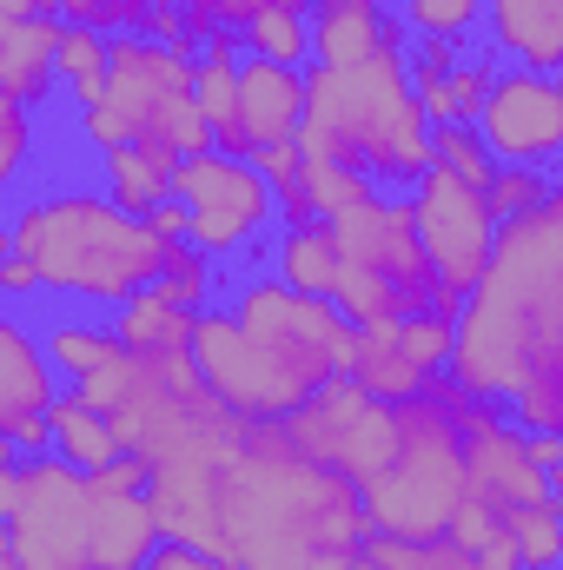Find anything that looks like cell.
<instances>
[{
    "mask_svg": "<svg viewBox=\"0 0 563 570\" xmlns=\"http://www.w3.org/2000/svg\"><path fill=\"white\" fill-rule=\"evenodd\" d=\"M358 325L279 273H239L219 305L199 312L192 358L213 399L246 425H292L325 385L352 372Z\"/></svg>",
    "mask_w": 563,
    "mask_h": 570,
    "instance_id": "obj_1",
    "label": "cell"
},
{
    "mask_svg": "<svg viewBox=\"0 0 563 570\" xmlns=\"http://www.w3.org/2000/svg\"><path fill=\"white\" fill-rule=\"evenodd\" d=\"M372 518L352 478L298 451L285 425H253L213 478L206 551L233 570H318L325 558L365 551Z\"/></svg>",
    "mask_w": 563,
    "mask_h": 570,
    "instance_id": "obj_2",
    "label": "cell"
},
{
    "mask_svg": "<svg viewBox=\"0 0 563 570\" xmlns=\"http://www.w3.org/2000/svg\"><path fill=\"white\" fill-rule=\"evenodd\" d=\"M7 253L33 266L40 298H67L80 312H120L159 285L172 239L152 233V219L127 213L107 186H20L7 213Z\"/></svg>",
    "mask_w": 563,
    "mask_h": 570,
    "instance_id": "obj_3",
    "label": "cell"
},
{
    "mask_svg": "<svg viewBox=\"0 0 563 570\" xmlns=\"http://www.w3.org/2000/svg\"><path fill=\"white\" fill-rule=\"evenodd\" d=\"M563 345V186L524 219L497 233V253L457 318V358L451 379L471 399H497L517 385V372Z\"/></svg>",
    "mask_w": 563,
    "mask_h": 570,
    "instance_id": "obj_4",
    "label": "cell"
},
{
    "mask_svg": "<svg viewBox=\"0 0 563 570\" xmlns=\"http://www.w3.org/2000/svg\"><path fill=\"white\" fill-rule=\"evenodd\" d=\"M298 153L352 166L378 193H418L424 173L437 166V127L412 80V40H392L365 60L312 67Z\"/></svg>",
    "mask_w": 563,
    "mask_h": 570,
    "instance_id": "obj_5",
    "label": "cell"
},
{
    "mask_svg": "<svg viewBox=\"0 0 563 570\" xmlns=\"http://www.w3.org/2000/svg\"><path fill=\"white\" fill-rule=\"evenodd\" d=\"M471 392L444 372L431 379V392L398 405V451L392 464L358 491L372 538H398V544H437L451 538L464 498H471V438H464V405Z\"/></svg>",
    "mask_w": 563,
    "mask_h": 570,
    "instance_id": "obj_6",
    "label": "cell"
},
{
    "mask_svg": "<svg viewBox=\"0 0 563 570\" xmlns=\"http://www.w3.org/2000/svg\"><path fill=\"white\" fill-rule=\"evenodd\" d=\"M338 239V292L332 305L352 325H405L418 312H437V266L418 233L412 193H372L352 213L325 219Z\"/></svg>",
    "mask_w": 563,
    "mask_h": 570,
    "instance_id": "obj_7",
    "label": "cell"
},
{
    "mask_svg": "<svg viewBox=\"0 0 563 570\" xmlns=\"http://www.w3.org/2000/svg\"><path fill=\"white\" fill-rule=\"evenodd\" d=\"M0 551L27 570H93V471L0 451Z\"/></svg>",
    "mask_w": 563,
    "mask_h": 570,
    "instance_id": "obj_8",
    "label": "cell"
},
{
    "mask_svg": "<svg viewBox=\"0 0 563 570\" xmlns=\"http://www.w3.org/2000/svg\"><path fill=\"white\" fill-rule=\"evenodd\" d=\"M172 199H179L186 219H192V246L213 253L233 279H239V273H266L273 239H279L285 226H279V193H273V179H266L253 159L206 146V153L179 159Z\"/></svg>",
    "mask_w": 563,
    "mask_h": 570,
    "instance_id": "obj_9",
    "label": "cell"
},
{
    "mask_svg": "<svg viewBox=\"0 0 563 570\" xmlns=\"http://www.w3.org/2000/svg\"><path fill=\"white\" fill-rule=\"evenodd\" d=\"M100 107L127 127V146H152L166 159H192L213 146V120L199 114V94H192V47L120 33Z\"/></svg>",
    "mask_w": 563,
    "mask_h": 570,
    "instance_id": "obj_10",
    "label": "cell"
},
{
    "mask_svg": "<svg viewBox=\"0 0 563 570\" xmlns=\"http://www.w3.org/2000/svg\"><path fill=\"white\" fill-rule=\"evenodd\" d=\"M412 213H418V233H424V246H431V266H437V312L464 318L471 292L484 279L491 253H497L504 219L491 213L484 186H471V179H457L444 166L424 173V186L412 193Z\"/></svg>",
    "mask_w": 563,
    "mask_h": 570,
    "instance_id": "obj_11",
    "label": "cell"
},
{
    "mask_svg": "<svg viewBox=\"0 0 563 570\" xmlns=\"http://www.w3.org/2000/svg\"><path fill=\"white\" fill-rule=\"evenodd\" d=\"M285 431L298 438V451H312L318 464H332L338 478H352L365 491L392 464V451H398V405H385V399L358 392L352 379H338V385H325Z\"/></svg>",
    "mask_w": 563,
    "mask_h": 570,
    "instance_id": "obj_12",
    "label": "cell"
},
{
    "mask_svg": "<svg viewBox=\"0 0 563 570\" xmlns=\"http://www.w3.org/2000/svg\"><path fill=\"white\" fill-rule=\"evenodd\" d=\"M60 399H67V379H60L40 325L13 305L0 318V451H20V458L53 451L47 419Z\"/></svg>",
    "mask_w": 563,
    "mask_h": 570,
    "instance_id": "obj_13",
    "label": "cell"
},
{
    "mask_svg": "<svg viewBox=\"0 0 563 570\" xmlns=\"http://www.w3.org/2000/svg\"><path fill=\"white\" fill-rule=\"evenodd\" d=\"M477 140L497 166H557L563 159V80L531 67H497V87L477 114Z\"/></svg>",
    "mask_w": 563,
    "mask_h": 570,
    "instance_id": "obj_14",
    "label": "cell"
},
{
    "mask_svg": "<svg viewBox=\"0 0 563 570\" xmlns=\"http://www.w3.org/2000/svg\"><path fill=\"white\" fill-rule=\"evenodd\" d=\"M305 100H312V67H279L246 53L239 67V134L253 140V159L266 146H292L305 134Z\"/></svg>",
    "mask_w": 563,
    "mask_h": 570,
    "instance_id": "obj_15",
    "label": "cell"
},
{
    "mask_svg": "<svg viewBox=\"0 0 563 570\" xmlns=\"http://www.w3.org/2000/svg\"><path fill=\"white\" fill-rule=\"evenodd\" d=\"M60 13H33V20H0V100L47 114L60 94Z\"/></svg>",
    "mask_w": 563,
    "mask_h": 570,
    "instance_id": "obj_16",
    "label": "cell"
},
{
    "mask_svg": "<svg viewBox=\"0 0 563 570\" xmlns=\"http://www.w3.org/2000/svg\"><path fill=\"white\" fill-rule=\"evenodd\" d=\"M166 551V518L152 491H113L93 478V570H152Z\"/></svg>",
    "mask_w": 563,
    "mask_h": 570,
    "instance_id": "obj_17",
    "label": "cell"
},
{
    "mask_svg": "<svg viewBox=\"0 0 563 570\" xmlns=\"http://www.w3.org/2000/svg\"><path fill=\"white\" fill-rule=\"evenodd\" d=\"M484 53L504 67L563 73V0H484Z\"/></svg>",
    "mask_w": 563,
    "mask_h": 570,
    "instance_id": "obj_18",
    "label": "cell"
},
{
    "mask_svg": "<svg viewBox=\"0 0 563 570\" xmlns=\"http://www.w3.org/2000/svg\"><path fill=\"white\" fill-rule=\"evenodd\" d=\"M345 379H352L358 392L385 399V405H405V399L431 392V372L405 352V332H398V325H358V338H352V372H345Z\"/></svg>",
    "mask_w": 563,
    "mask_h": 570,
    "instance_id": "obj_19",
    "label": "cell"
},
{
    "mask_svg": "<svg viewBox=\"0 0 563 570\" xmlns=\"http://www.w3.org/2000/svg\"><path fill=\"white\" fill-rule=\"evenodd\" d=\"M107 318H113V332H120V345H127L134 358H186L192 338H199V312L172 305L159 285H146L140 298H127V305L107 312Z\"/></svg>",
    "mask_w": 563,
    "mask_h": 570,
    "instance_id": "obj_20",
    "label": "cell"
},
{
    "mask_svg": "<svg viewBox=\"0 0 563 570\" xmlns=\"http://www.w3.org/2000/svg\"><path fill=\"white\" fill-rule=\"evenodd\" d=\"M93 173H100V186L127 206V213H159L166 199H172V186H179V159H166V153H152V146H113V153H100L93 159Z\"/></svg>",
    "mask_w": 563,
    "mask_h": 570,
    "instance_id": "obj_21",
    "label": "cell"
},
{
    "mask_svg": "<svg viewBox=\"0 0 563 570\" xmlns=\"http://www.w3.org/2000/svg\"><path fill=\"white\" fill-rule=\"evenodd\" d=\"M338 239H332V226L325 219H312V226H285L279 239H273V259H266V273H279L285 285H298V292H318V298H332L338 292Z\"/></svg>",
    "mask_w": 563,
    "mask_h": 570,
    "instance_id": "obj_22",
    "label": "cell"
},
{
    "mask_svg": "<svg viewBox=\"0 0 563 570\" xmlns=\"http://www.w3.org/2000/svg\"><path fill=\"white\" fill-rule=\"evenodd\" d=\"M47 431H53V451H60L67 464H80V471H107L113 458H127V444H120V425H113L107 412H93L80 392H67V399L53 405Z\"/></svg>",
    "mask_w": 563,
    "mask_h": 570,
    "instance_id": "obj_23",
    "label": "cell"
},
{
    "mask_svg": "<svg viewBox=\"0 0 563 570\" xmlns=\"http://www.w3.org/2000/svg\"><path fill=\"white\" fill-rule=\"evenodd\" d=\"M504 412L524 431H537V438H563V345L537 352L517 372V385L504 392Z\"/></svg>",
    "mask_w": 563,
    "mask_h": 570,
    "instance_id": "obj_24",
    "label": "cell"
},
{
    "mask_svg": "<svg viewBox=\"0 0 563 570\" xmlns=\"http://www.w3.org/2000/svg\"><path fill=\"white\" fill-rule=\"evenodd\" d=\"M107 73H113V33H93V27L67 20V33H60V94L73 100V114L107 100Z\"/></svg>",
    "mask_w": 563,
    "mask_h": 570,
    "instance_id": "obj_25",
    "label": "cell"
},
{
    "mask_svg": "<svg viewBox=\"0 0 563 570\" xmlns=\"http://www.w3.org/2000/svg\"><path fill=\"white\" fill-rule=\"evenodd\" d=\"M497 67H504V60H491L484 47H471L444 87L418 94L424 114H431V127H477V114H484V100H491V87H497Z\"/></svg>",
    "mask_w": 563,
    "mask_h": 570,
    "instance_id": "obj_26",
    "label": "cell"
},
{
    "mask_svg": "<svg viewBox=\"0 0 563 570\" xmlns=\"http://www.w3.org/2000/svg\"><path fill=\"white\" fill-rule=\"evenodd\" d=\"M385 7L412 27V40H457V47H471L477 27H484V0H385Z\"/></svg>",
    "mask_w": 563,
    "mask_h": 570,
    "instance_id": "obj_27",
    "label": "cell"
},
{
    "mask_svg": "<svg viewBox=\"0 0 563 570\" xmlns=\"http://www.w3.org/2000/svg\"><path fill=\"white\" fill-rule=\"evenodd\" d=\"M504 531H511V544H517L524 570H563V504L557 498H544V504H517V511L504 518Z\"/></svg>",
    "mask_w": 563,
    "mask_h": 570,
    "instance_id": "obj_28",
    "label": "cell"
},
{
    "mask_svg": "<svg viewBox=\"0 0 563 570\" xmlns=\"http://www.w3.org/2000/svg\"><path fill=\"white\" fill-rule=\"evenodd\" d=\"M179 7H186L192 40H206V33H239V40H246V27H259L266 13H285V7L318 13L325 0H179Z\"/></svg>",
    "mask_w": 563,
    "mask_h": 570,
    "instance_id": "obj_29",
    "label": "cell"
},
{
    "mask_svg": "<svg viewBox=\"0 0 563 570\" xmlns=\"http://www.w3.org/2000/svg\"><path fill=\"white\" fill-rule=\"evenodd\" d=\"M246 53L279 60V67H312V13H298V7L266 13L259 27H246Z\"/></svg>",
    "mask_w": 563,
    "mask_h": 570,
    "instance_id": "obj_30",
    "label": "cell"
},
{
    "mask_svg": "<svg viewBox=\"0 0 563 570\" xmlns=\"http://www.w3.org/2000/svg\"><path fill=\"white\" fill-rule=\"evenodd\" d=\"M551 193H557V179H551L544 166H497V179L484 186V199H491V213H497L504 226L524 219V213H537Z\"/></svg>",
    "mask_w": 563,
    "mask_h": 570,
    "instance_id": "obj_31",
    "label": "cell"
},
{
    "mask_svg": "<svg viewBox=\"0 0 563 570\" xmlns=\"http://www.w3.org/2000/svg\"><path fill=\"white\" fill-rule=\"evenodd\" d=\"M60 20L73 27H93V33H146L152 27V0H53Z\"/></svg>",
    "mask_w": 563,
    "mask_h": 570,
    "instance_id": "obj_32",
    "label": "cell"
},
{
    "mask_svg": "<svg viewBox=\"0 0 563 570\" xmlns=\"http://www.w3.org/2000/svg\"><path fill=\"white\" fill-rule=\"evenodd\" d=\"M33 146H40V114H27V107L0 100V173H7V186H13V193L27 186Z\"/></svg>",
    "mask_w": 563,
    "mask_h": 570,
    "instance_id": "obj_33",
    "label": "cell"
},
{
    "mask_svg": "<svg viewBox=\"0 0 563 570\" xmlns=\"http://www.w3.org/2000/svg\"><path fill=\"white\" fill-rule=\"evenodd\" d=\"M437 166L457 173V179H471V186L497 179V159H491V146L477 140V127H437Z\"/></svg>",
    "mask_w": 563,
    "mask_h": 570,
    "instance_id": "obj_34",
    "label": "cell"
},
{
    "mask_svg": "<svg viewBox=\"0 0 563 570\" xmlns=\"http://www.w3.org/2000/svg\"><path fill=\"white\" fill-rule=\"evenodd\" d=\"M318 570H392L378 558V544H365V551H345V558H325Z\"/></svg>",
    "mask_w": 563,
    "mask_h": 570,
    "instance_id": "obj_35",
    "label": "cell"
},
{
    "mask_svg": "<svg viewBox=\"0 0 563 570\" xmlns=\"http://www.w3.org/2000/svg\"><path fill=\"white\" fill-rule=\"evenodd\" d=\"M33 13H53V0H0V20H33Z\"/></svg>",
    "mask_w": 563,
    "mask_h": 570,
    "instance_id": "obj_36",
    "label": "cell"
},
{
    "mask_svg": "<svg viewBox=\"0 0 563 570\" xmlns=\"http://www.w3.org/2000/svg\"><path fill=\"white\" fill-rule=\"evenodd\" d=\"M551 491H557V504H563V451H557V464H551Z\"/></svg>",
    "mask_w": 563,
    "mask_h": 570,
    "instance_id": "obj_37",
    "label": "cell"
},
{
    "mask_svg": "<svg viewBox=\"0 0 563 570\" xmlns=\"http://www.w3.org/2000/svg\"><path fill=\"white\" fill-rule=\"evenodd\" d=\"M0 570H27V564H20V558H7V551H0Z\"/></svg>",
    "mask_w": 563,
    "mask_h": 570,
    "instance_id": "obj_38",
    "label": "cell"
},
{
    "mask_svg": "<svg viewBox=\"0 0 563 570\" xmlns=\"http://www.w3.org/2000/svg\"><path fill=\"white\" fill-rule=\"evenodd\" d=\"M551 179H557V186H563V159H557V166H551Z\"/></svg>",
    "mask_w": 563,
    "mask_h": 570,
    "instance_id": "obj_39",
    "label": "cell"
},
{
    "mask_svg": "<svg viewBox=\"0 0 563 570\" xmlns=\"http://www.w3.org/2000/svg\"><path fill=\"white\" fill-rule=\"evenodd\" d=\"M557 80H563V73H557Z\"/></svg>",
    "mask_w": 563,
    "mask_h": 570,
    "instance_id": "obj_40",
    "label": "cell"
}]
</instances>
